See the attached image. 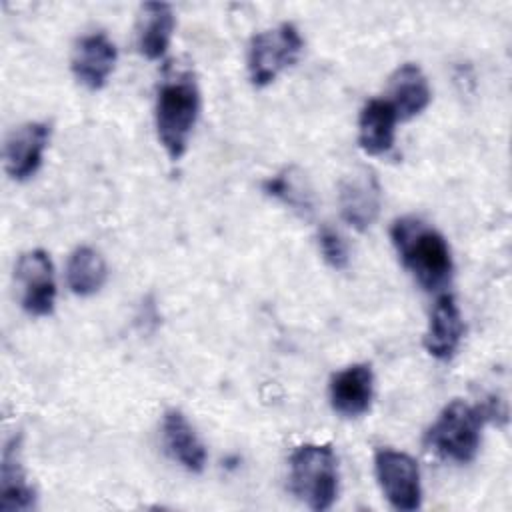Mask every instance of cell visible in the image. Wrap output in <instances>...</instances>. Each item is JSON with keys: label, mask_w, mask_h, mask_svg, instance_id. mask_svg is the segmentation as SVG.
Segmentation results:
<instances>
[{"label": "cell", "mask_w": 512, "mask_h": 512, "mask_svg": "<svg viewBox=\"0 0 512 512\" xmlns=\"http://www.w3.org/2000/svg\"><path fill=\"white\" fill-rule=\"evenodd\" d=\"M338 204L342 218L352 228L368 230L376 222L382 204V190L374 172L360 168L344 176L338 188Z\"/></svg>", "instance_id": "ba28073f"}, {"label": "cell", "mask_w": 512, "mask_h": 512, "mask_svg": "<svg viewBox=\"0 0 512 512\" xmlns=\"http://www.w3.org/2000/svg\"><path fill=\"white\" fill-rule=\"evenodd\" d=\"M304 40L298 28L282 22L276 28L262 30L250 40L248 74L254 86H268L286 68L298 62Z\"/></svg>", "instance_id": "5b68a950"}, {"label": "cell", "mask_w": 512, "mask_h": 512, "mask_svg": "<svg viewBox=\"0 0 512 512\" xmlns=\"http://www.w3.org/2000/svg\"><path fill=\"white\" fill-rule=\"evenodd\" d=\"M290 490L308 508H332L338 496V460L326 444L298 446L290 456Z\"/></svg>", "instance_id": "277c9868"}, {"label": "cell", "mask_w": 512, "mask_h": 512, "mask_svg": "<svg viewBox=\"0 0 512 512\" xmlns=\"http://www.w3.org/2000/svg\"><path fill=\"white\" fill-rule=\"evenodd\" d=\"M398 114L388 100L372 98L358 118V144L370 156L386 154L394 146Z\"/></svg>", "instance_id": "4fadbf2b"}, {"label": "cell", "mask_w": 512, "mask_h": 512, "mask_svg": "<svg viewBox=\"0 0 512 512\" xmlns=\"http://www.w3.org/2000/svg\"><path fill=\"white\" fill-rule=\"evenodd\" d=\"M48 140L50 126L44 122H28L14 128L4 144L6 172L20 182L34 176L42 164Z\"/></svg>", "instance_id": "9c48e42d"}, {"label": "cell", "mask_w": 512, "mask_h": 512, "mask_svg": "<svg viewBox=\"0 0 512 512\" xmlns=\"http://www.w3.org/2000/svg\"><path fill=\"white\" fill-rule=\"evenodd\" d=\"M464 336L460 308L452 294H442L430 314V324L424 334V348L436 360H450Z\"/></svg>", "instance_id": "7c38bea8"}, {"label": "cell", "mask_w": 512, "mask_h": 512, "mask_svg": "<svg viewBox=\"0 0 512 512\" xmlns=\"http://www.w3.org/2000/svg\"><path fill=\"white\" fill-rule=\"evenodd\" d=\"M162 438L168 454L186 470L202 472L206 448L180 410H168L162 420Z\"/></svg>", "instance_id": "5bb4252c"}, {"label": "cell", "mask_w": 512, "mask_h": 512, "mask_svg": "<svg viewBox=\"0 0 512 512\" xmlns=\"http://www.w3.org/2000/svg\"><path fill=\"white\" fill-rule=\"evenodd\" d=\"M108 270L104 258L90 246L76 248L66 264V284L78 296L96 294L106 282Z\"/></svg>", "instance_id": "d6986e66"}, {"label": "cell", "mask_w": 512, "mask_h": 512, "mask_svg": "<svg viewBox=\"0 0 512 512\" xmlns=\"http://www.w3.org/2000/svg\"><path fill=\"white\" fill-rule=\"evenodd\" d=\"M116 64V46L104 32L82 36L72 54V72L88 90H100Z\"/></svg>", "instance_id": "8fae6325"}, {"label": "cell", "mask_w": 512, "mask_h": 512, "mask_svg": "<svg viewBox=\"0 0 512 512\" xmlns=\"http://www.w3.org/2000/svg\"><path fill=\"white\" fill-rule=\"evenodd\" d=\"M430 84L420 66L406 62L390 76V104L398 114V120H410L418 116L430 104Z\"/></svg>", "instance_id": "9a60e30c"}, {"label": "cell", "mask_w": 512, "mask_h": 512, "mask_svg": "<svg viewBox=\"0 0 512 512\" xmlns=\"http://www.w3.org/2000/svg\"><path fill=\"white\" fill-rule=\"evenodd\" d=\"M200 114V92L190 74L168 78L156 96L158 140L172 160L182 158Z\"/></svg>", "instance_id": "3957f363"}, {"label": "cell", "mask_w": 512, "mask_h": 512, "mask_svg": "<svg viewBox=\"0 0 512 512\" xmlns=\"http://www.w3.org/2000/svg\"><path fill=\"white\" fill-rule=\"evenodd\" d=\"M318 246H320V252L328 266H332L334 270H344L348 266V262H350L348 246H346L344 238L334 228H330V226L320 228Z\"/></svg>", "instance_id": "ffe728a7"}, {"label": "cell", "mask_w": 512, "mask_h": 512, "mask_svg": "<svg viewBox=\"0 0 512 512\" xmlns=\"http://www.w3.org/2000/svg\"><path fill=\"white\" fill-rule=\"evenodd\" d=\"M392 246L404 268L428 292L446 288L454 264L444 236L418 216H402L390 228Z\"/></svg>", "instance_id": "6da1fadb"}, {"label": "cell", "mask_w": 512, "mask_h": 512, "mask_svg": "<svg viewBox=\"0 0 512 512\" xmlns=\"http://www.w3.org/2000/svg\"><path fill=\"white\" fill-rule=\"evenodd\" d=\"M16 280L20 284L22 308L32 316H48L56 302L54 266L50 256L36 248L20 256L16 264Z\"/></svg>", "instance_id": "52a82bcc"}, {"label": "cell", "mask_w": 512, "mask_h": 512, "mask_svg": "<svg viewBox=\"0 0 512 512\" xmlns=\"http://www.w3.org/2000/svg\"><path fill=\"white\" fill-rule=\"evenodd\" d=\"M174 12L166 2H144L138 14V48L148 60H158L166 54L172 32Z\"/></svg>", "instance_id": "2e32d148"}, {"label": "cell", "mask_w": 512, "mask_h": 512, "mask_svg": "<svg viewBox=\"0 0 512 512\" xmlns=\"http://www.w3.org/2000/svg\"><path fill=\"white\" fill-rule=\"evenodd\" d=\"M34 506V490L26 482L24 468L20 464L18 440L12 438L4 446L2 472H0V508L2 510H30Z\"/></svg>", "instance_id": "e0dca14e"}, {"label": "cell", "mask_w": 512, "mask_h": 512, "mask_svg": "<svg viewBox=\"0 0 512 512\" xmlns=\"http://www.w3.org/2000/svg\"><path fill=\"white\" fill-rule=\"evenodd\" d=\"M264 192L282 204H286L290 210H294L302 218H310L314 214L316 198L314 190L306 178L304 172L290 166L276 176L268 178L264 182Z\"/></svg>", "instance_id": "ac0fdd59"}, {"label": "cell", "mask_w": 512, "mask_h": 512, "mask_svg": "<svg viewBox=\"0 0 512 512\" xmlns=\"http://www.w3.org/2000/svg\"><path fill=\"white\" fill-rule=\"evenodd\" d=\"M490 418H496L492 404L474 406L464 400H452L428 428L424 444L446 460L466 464L478 454L482 428Z\"/></svg>", "instance_id": "7a4b0ae2"}, {"label": "cell", "mask_w": 512, "mask_h": 512, "mask_svg": "<svg viewBox=\"0 0 512 512\" xmlns=\"http://www.w3.org/2000/svg\"><path fill=\"white\" fill-rule=\"evenodd\" d=\"M330 406L344 418H358L370 410L374 398V374L370 364H352L330 380Z\"/></svg>", "instance_id": "30bf717a"}, {"label": "cell", "mask_w": 512, "mask_h": 512, "mask_svg": "<svg viewBox=\"0 0 512 512\" xmlns=\"http://www.w3.org/2000/svg\"><path fill=\"white\" fill-rule=\"evenodd\" d=\"M374 470L378 484L392 508L402 512L420 508V470L412 456L392 448H382L374 454Z\"/></svg>", "instance_id": "8992f818"}]
</instances>
